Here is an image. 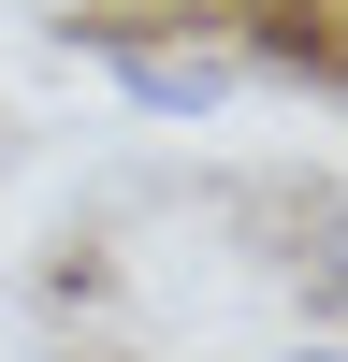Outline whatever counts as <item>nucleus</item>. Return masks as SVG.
Here are the masks:
<instances>
[{
    "label": "nucleus",
    "instance_id": "nucleus-2",
    "mask_svg": "<svg viewBox=\"0 0 348 362\" xmlns=\"http://www.w3.org/2000/svg\"><path fill=\"white\" fill-rule=\"evenodd\" d=\"M305 305H319V334H348V203H319V232H305Z\"/></svg>",
    "mask_w": 348,
    "mask_h": 362
},
{
    "label": "nucleus",
    "instance_id": "nucleus-1",
    "mask_svg": "<svg viewBox=\"0 0 348 362\" xmlns=\"http://www.w3.org/2000/svg\"><path fill=\"white\" fill-rule=\"evenodd\" d=\"M58 44L102 58L145 116H174V131H189V116H232V87H247V58H232V44H189V29H145V15H73Z\"/></svg>",
    "mask_w": 348,
    "mask_h": 362
},
{
    "label": "nucleus",
    "instance_id": "nucleus-3",
    "mask_svg": "<svg viewBox=\"0 0 348 362\" xmlns=\"http://www.w3.org/2000/svg\"><path fill=\"white\" fill-rule=\"evenodd\" d=\"M276 362H348V334H305V348H276Z\"/></svg>",
    "mask_w": 348,
    "mask_h": 362
}]
</instances>
